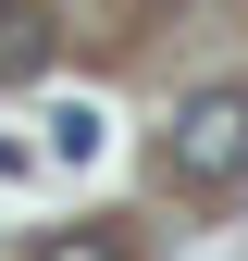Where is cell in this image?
<instances>
[{"label": "cell", "instance_id": "obj_1", "mask_svg": "<svg viewBox=\"0 0 248 261\" xmlns=\"http://www.w3.org/2000/svg\"><path fill=\"white\" fill-rule=\"evenodd\" d=\"M162 162H174L186 187H236V174H248V87H186Z\"/></svg>", "mask_w": 248, "mask_h": 261}, {"label": "cell", "instance_id": "obj_2", "mask_svg": "<svg viewBox=\"0 0 248 261\" xmlns=\"http://www.w3.org/2000/svg\"><path fill=\"white\" fill-rule=\"evenodd\" d=\"M50 162H100V100H62L50 112Z\"/></svg>", "mask_w": 248, "mask_h": 261}, {"label": "cell", "instance_id": "obj_3", "mask_svg": "<svg viewBox=\"0 0 248 261\" xmlns=\"http://www.w3.org/2000/svg\"><path fill=\"white\" fill-rule=\"evenodd\" d=\"M38 261H124V249H112V237H50Z\"/></svg>", "mask_w": 248, "mask_h": 261}]
</instances>
